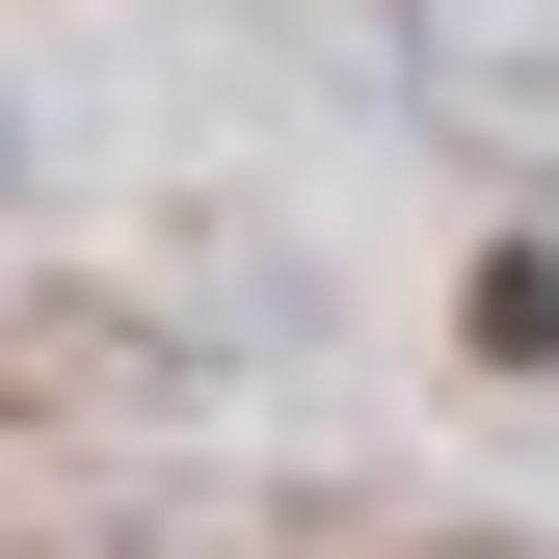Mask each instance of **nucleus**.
<instances>
[{"instance_id":"nucleus-1","label":"nucleus","mask_w":559,"mask_h":559,"mask_svg":"<svg viewBox=\"0 0 559 559\" xmlns=\"http://www.w3.org/2000/svg\"><path fill=\"white\" fill-rule=\"evenodd\" d=\"M479 373H559V240H507V266H479Z\"/></svg>"}]
</instances>
